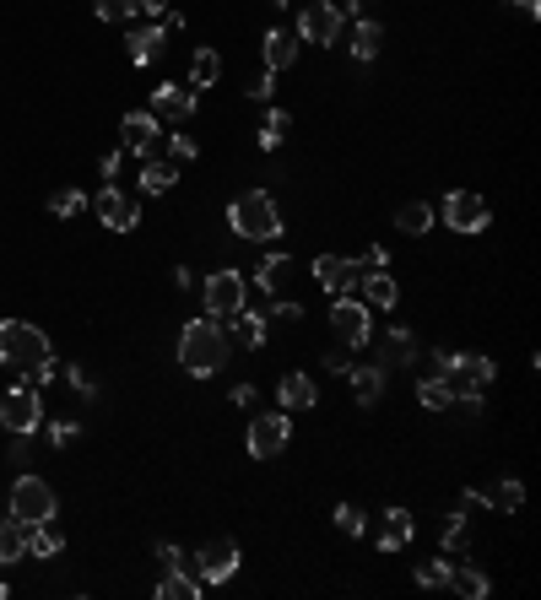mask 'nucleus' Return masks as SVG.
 Wrapping results in <instances>:
<instances>
[{"label":"nucleus","mask_w":541,"mask_h":600,"mask_svg":"<svg viewBox=\"0 0 541 600\" xmlns=\"http://www.w3.org/2000/svg\"><path fill=\"white\" fill-rule=\"evenodd\" d=\"M417 536V519L401 509V503H395V509H385L379 514V530H374V541H379V552H401L406 541Z\"/></svg>","instance_id":"17"},{"label":"nucleus","mask_w":541,"mask_h":600,"mask_svg":"<svg viewBox=\"0 0 541 600\" xmlns=\"http://www.w3.org/2000/svg\"><path fill=\"white\" fill-rule=\"evenodd\" d=\"M92 211H98V222H103V228H114V233H136V222H141V206L130 195H120L114 184L92 195Z\"/></svg>","instance_id":"13"},{"label":"nucleus","mask_w":541,"mask_h":600,"mask_svg":"<svg viewBox=\"0 0 541 600\" xmlns=\"http://www.w3.org/2000/svg\"><path fill=\"white\" fill-rule=\"evenodd\" d=\"M233 357V336L222 330V319H190V325L179 330V363L184 373H195V379H211V373H222Z\"/></svg>","instance_id":"2"},{"label":"nucleus","mask_w":541,"mask_h":600,"mask_svg":"<svg viewBox=\"0 0 541 600\" xmlns=\"http://www.w3.org/2000/svg\"><path fill=\"white\" fill-rule=\"evenodd\" d=\"M347 11L352 17H374V0H347Z\"/></svg>","instance_id":"51"},{"label":"nucleus","mask_w":541,"mask_h":600,"mask_svg":"<svg viewBox=\"0 0 541 600\" xmlns=\"http://www.w3.org/2000/svg\"><path fill=\"white\" fill-rule=\"evenodd\" d=\"M168 163H174V168L195 163V141L190 136H168Z\"/></svg>","instance_id":"42"},{"label":"nucleus","mask_w":541,"mask_h":600,"mask_svg":"<svg viewBox=\"0 0 541 600\" xmlns=\"http://www.w3.org/2000/svg\"><path fill=\"white\" fill-rule=\"evenodd\" d=\"M152 114L157 119H190L195 114V87H179V82L152 87Z\"/></svg>","instance_id":"18"},{"label":"nucleus","mask_w":541,"mask_h":600,"mask_svg":"<svg viewBox=\"0 0 541 600\" xmlns=\"http://www.w3.org/2000/svg\"><path fill=\"white\" fill-rule=\"evenodd\" d=\"M422 590H450V563H417Z\"/></svg>","instance_id":"41"},{"label":"nucleus","mask_w":541,"mask_h":600,"mask_svg":"<svg viewBox=\"0 0 541 600\" xmlns=\"http://www.w3.org/2000/svg\"><path fill=\"white\" fill-rule=\"evenodd\" d=\"M103 179H109V184L120 179V152H109V157H103Z\"/></svg>","instance_id":"49"},{"label":"nucleus","mask_w":541,"mask_h":600,"mask_svg":"<svg viewBox=\"0 0 541 600\" xmlns=\"http://www.w3.org/2000/svg\"><path fill=\"white\" fill-rule=\"evenodd\" d=\"M55 509H60V498L44 476H17L11 482V519L17 525H44V519H55Z\"/></svg>","instance_id":"6"},{"label":"nucleus","mask_w":541,"mask_h":600,"mask_svg":"<svg viewBox=\"0 0 541 600\" xmlns=\"http://www.w3.org/2000/svg\"><path fill=\"white\" fill-rule=\"evenodd\" d=\"M22 552H28L22 525H17V519H0V563H22Z\"/></svg>","instance_id":"35"},{"label":"nucleus","mask_w":541,"mask_h":600,"mask_svg":"<svg viewBox=\"0 0 541 600\" xmlns=\"http://www.w3.org/2000/svg\"><path fill=\"white\" fill-rule=\"evenodd\" d=\"M92 11H98V22H130L136 17V0H92Z\"/></svg>","instance_id":"39"},{"label":"nucleus","mask_w":541,"mask_h":600,"mask_svg":"<svg viewBox=\"0 0 541 600\" xmlns=\"http://www.w3.org/2000/svg\"><path fill=\"white\" fill-rule=\"evenodd\" d=\"M341 33H347V11H341V6H331V0L303 6V17H298V38H303V44H336Z\"/></svg>","instance_id":"10"},{"label":"nucleus","mask_w":541,"mask_h":600,"mask_svg":"<svg viewBox=\"0 0 541 600\" xmlns=\"http://www.w3.org/2000/svg\"><path fill=\"white\" fill-rule=\"evenodd\" d=\"M228 336L239 341V346H249V352H260L266 346V314H255V309H239V314H228Z\"/></svg>","instance_id":"23"},{"label":"nucleus","mask_w":541,"mask_h":600,"mask_svg":"<svg viewBox=\"0 0 541 600\" xmlns=\"http://www.w3.org/2000/svg\"><path fill=\"white\" fill-rule=\"evenodd\" d=\"M271 314H276V319H293V325H298V319H303V303H298V298H276Z\"/></svg>","instance_id":"44"},{"label":"nucleus","mask_w":541,"mask_h":600,"mask_svg":"<svg viewBox=\"0 0 541 600\" xmlns=\"http://www.w3.org/2000/svg\"><path fill=\"white\" fill-rule=\"evenodd\" d=\"M38 422H44V400H38L33 379H17L0 390V428L17 433V438H33Z\"/></svg>","instance_id":"4"},{"label":"nucleus","mask_w":541,"mask_h":600,"mask_svg":"<svg viewBox=\"0 0 541 600\" xmlns=\"http://www.w3.org/2000/svg\"><path fill=\"white\" fill-rule=\"evenodd\" d=\"M514 6H520V11H525V17H531V22L541 17V0H514Z\"/></svg>","instance_id":"52"},{"label":"nucleus","mask_w":541,"mask_h":600,"mask_svg":"<svg viewBox=\"0 0 541 600\" xmlns=\"http://www.w3.org/2000/svg\"><path fill=\"white\" fill-rule=\"evenodd\" d=\"M82 206H87L82 190H55V195H49V217H76Z\"/></svg>","instance_id":"40"},{"label":"nucleus","mask_w":541,"mask_h":600,"mask_svg":"<svg viewBox=\"0 0 541 600\" xmlns=\"http://www.w3.org/2000/svg\"><path fill=\"white\" fill-rule=\"evenodd\" d=\"M417 400H422V411H450L455 406V384L444 379V373H428V379L417 384Z\"/></svg>","instance_id":"30"},{"label":"nucleus","mask_w":541,"mask_h":600,"mask_svg":"<svg viewBox=\"0 0 541 600\" xmlns=\"http://www.w3.org/2000/svg\"><path fill=\"white\" fill-rule=\"evenodd\" d=\"M433 222H439V211H433L428 200H406V206L395 211V228H401V233H412V238H422V233L433 228Z\"/></svg>","instance_id":"26"},{"label":"nucleus","mask_w":541,"mask_h":600,"mask_svg":"<svg viewBox=\"0 0 541 600\" xmlns=\"http://www.w3.org/2000/svg\"><path fill=\"white\" fill-rule=\"evenodd\" d=\"M120 141H125V152H157V141H163V119H157L152 109H130L120 119Z\"/></svg>","instance_id":"14"},{"label":"nucleus","mask_w":541,"mask_h":600,"mask_svg":"<svg viewBox=\"0 0 541 600\" xmlns=\"http://www.w3.org/2000/svg\"><path fill=\"white\" fill-rule=\"evenodd\" d=\"M228 228L249 238V244H271V238H282V211H276V200L266 190H244L228 206Z\"/></svg>","instance_id":"3"},{"label":"nucleus","mask_w":541,"mask_h":600,"mask_svg":"<svg viewBox=\"0 0 541 600\" xmlns=\"http://www.w3.org/2000/svg\"><path fill=\"white\" fill-rule=\"evenodd\" d=\"M412 357H417L412 330H390V336L379 341V368H401V363H412Z\"/></svg>","instance_id":"29"},{"label":"nucleus","mask_w":541,"mask_h":600,"mask_svg":"<svg viewBox=\"0 0 541 600\" xmlns=\"http://www.w3.org/2000/svg\"><path fill=\"white\" fill-rule=\"evenodd\" d=\"M0 363L11 373H28L33 384L55 379V352H49V336L28 319H0Z\"/></svg>","instance_id":"1"},{"label":"nucleus","mask_w":541,"mask_h":600,"mask_svg":"<svg viewBox=\"0 0 541 600\" xmlns=\"http://www.w3.org/2000/svg\"><path fill=\"white\" fill-rule=\"evenodd\" d=\"M358 276H363V265L347 260V255H320V260H314V282L331 292V298L352 292V287H358Z\"/></svg>","instance_id":"16"},{"label":"nucleus","mask_w":541,"mask_h":600,"mask_svg":"<svg viewBox=\"0 0 541 600\" xmlns=\"http://www.w3.org/2000/svg\"><path fill=\"white\" fill-rule=\"evenodd\" d=\"M347 352H352V346H336V352H325V368H331V373H347V368H352Z\"/></svg>","instance_id":"47"},{"label":"nucleus","mask_w":541,"mask_h":600,"mask_svg":"<svg viewBox=\"0 0 541 600\" xmlns=\"http://www.w3.org/2000/svg\"><path fill=\"white\" fill-rule=\"evenodd\" d=\"M433 373H444V379L455 384V395L460 390H487L493 384V357H477V352H455V346H439L433 352Z\"/></svg>","instance_id":"5"},{"label":"nucleus","mask_w":541,"mask_h":600,"mask_svg":"<svg viewBox=\"0 0 541 600\" xmlns=\"http://www.w3.org/2000/svg\"><path fill=\"white\" fill-rule=\"evenodd\" d=\"M76 438H82V428H76V422H55V428H49V444H55V449H71Z\"/></svg>","instance_id":"43"},{"label":"nucleus","mask_w":541,"mask_h":600,"mask_svg":"<svg viewBox=\"0 0 541 600\" xmlns=\"http://www.w3.org/2000/svg\"><path fill=\"white\" fill-rule=\"evenodd\" d=\"M525 503V487L514 482V476H498V487L487 492V509H498V514H514Z\"/></svg>","instance_id":"34"},{"label":"nucleus","mask_w":541,"mask_h":600,"mask_svg":"<svg viewBox=\"0 0 541 600\" xmlns=\"http://www.w3.org/2000/svg\"><path fill=\"white\" fill-rule=\"evenodd\" d=\"M347 384L352 395H358V406H379V395H385V368H347Z\"/></svg>","instance_id":"24"},{"label":"nucleus","mask_w":541,"mask_h":600,"mask_svg":"<svg viewBox=\"0 0 541 600\" xmlns=\"http://www.w3.org/2000/svg\"><path fill=\"white\" fill-rule=\"evenodd\" d=\"M293 60H298L293 33H287V28H271V33H266V71H293Z\"/></svg>","instance_id":"27"},{"label":"nucleus","mask_w":541,"mask_h":600,"mask_svg":"<svg viewBox=\"0 0 541 600\" xmlns=\"http://www.w3.org/2000/svg\"><path fill=\"white\" fill-rule=\"evenodd\" d=\"M450 590L466 595V600H482L487 590H493V584H487V573H482L477 563H460V568L450 563Z\"/></svg>","instance_id":"31"},{"label":"nucleus","mask_w":541,"mask_h":600,"mask_svg":"<svg viewBox=\"0 0 541 600\" xmlns=\"http://www.w3.org/2000/svg\"><path fill=\"white\" fill-rule=\"evenodd\" d=\"M358 282H363V303H368V309H395V303H401V287H395V276L385 271V265H374L368 276H358Z\"/></svg>","instance_id":"19"},{"label":"nucleus","mask_w":541,"mask_h":600,"mask_svg":"<svg viewBox=\"0 0 541 600\" xmlns=\"http://www.w3.org/2000/svg\"><path fill=\"white\" fill-rule=\"evenodd\" d=\"M201 595L206 584L190 568H163V579H157V600H201Z\"/></svg>","instance_id":"22"},{"label":"nucleus","mask_w":541,"mask_h":600,"mask_svg":"<svg viewBox=\"0 0 541 600\" xmlns=\"http://www.w3.org/2000/svg\"><path fill=\"white\" fill-rule=\"evenodd\" d=\"M163 49H168V28H163V22H147V28L130 33V60H136V65L163 60Z\"/></svg>","instance_id":"21"},{"label":"nucleus","mask_w":541,"mask_h":600,"mask_svg":"<svg viewBox=\"0 0 541 600\" xmlns=\"http://www.w3.org/2000/svg\"><path fill=\"white\" fill-rule=\"evenodd\" d=\"M244 298H249V287H244V276L233 271V265L211 271V276H206V287H201V303H206V314H211V319L239 314V309H244Z\"/></svg>","instance_id":"8"},{"label":"nucleus","mask_w":541,"mask_h":600,"mask_svg":"<svg viewBox=\"0 0 541 600\" xmlns=\"http://www.w3.org/2000/svg\"><path fill=\"white\" fill-rule=\"evenodd\" d=\"M136 6H141V11H147V17H157V22H163V11H168V0H136Z\"/></svg>","instance_id":"50"},{"label":"nucleus","mask_w":541,"mask_h":600,"mask_svg":"<svg viewBox=\"0 0 541 600\" xmlns=\"http://www.w3.org/2000/svg\"><path fill=\"white\" fill-rule=\"evenodd\" d=\"M287 130H293V114H287V109H271L266 125H260V146H266V152H276V146L287 141Z\"/></svg>","instance_id":"37"},{"label":"nucleus","mask_w":541,"mask_h":600,"mask_svg":"<svg viewBox=\"0 0 541 600\" xmlns=\"http://www.w3.org/2000/svg\"><path fill=\"white\" fill-rule=\"evenodd\" d=\"M255 395H260L255 384H239V390H233V406H255Z\"/></svg>","instance_id":"48"},{"label":"nucleus","mask_w":541,"mask_h":600,"mask_svg":"<svg viewBox=\"0 0 541 600\" xmlns=\"http://www.w3.org/2000/svg\"><path fill=\"white\" fill-rule=\"evenodd\" d=\"M255 287L266 292V298H298V271H293V255H282V249H276V255H266L260 260V271H255Z\"/></svg>","instance_id":"15"},{"label":"nucleus","mask_w":541,"mask_h":600,"mask_svg":"<svg viewBox=\"0 0 541 600\" xmlns=\"http://www.w3.org/2000/svg\"><path fill=\"white\" fill-rule=\"evenodd\" d=\"M331 330L341 336V346H368V336H374V309L368 303H352L347 292L331 303Z\"/></svg>","instance_id":"11"},{"label":"nucleus","mask_w":541,"mask_h":600,"mask_svg":"<svg viewBox=\"0 0 541 600\" xmlns=\"http://www.w3.org/2000/svg\"><path fill=\"white\" fill-rule=\"evenodd\" d=\"M22 536H28L33 557H60L65 552V536L55 530V519H44V525H22Z\"/></svg>","instance_id":"28"},{"label":"nucleus","mask_w":541,"mask_h":600,"mask_svg":"<svg viewBox=\"0 0 541 600\" xmlns=\"http://www.w3.org/2000/svg\"><path fill=\"white\" fill-rule=\"evenodd\" d=\"M239 563H244V552H239V541H233V536H211L201 552L190 557L195 579H201L206 590H211V584H228L233 573H239Z\"/></svg>","instance_id":"7"},{"label":"nucleus","mask_w":541,"mask_h":600,"mask_svg":"<svg viewBox=\"0 0 541 600\" xmlns=\"http://www.w3.org/2000/svg\"><path fill=\"white\" fill-rule=\"evenodd\" d=\"M287 444H293V422H287V411H266V417L249 422V438H244L249 460H276Z\"/></svg>","instance_id":"9"},{"label":"nucleus","mask_w":541,"mask_h":600,"mask_svg":"<svg viewBox=\"0 0 541 600\" xmlns=\"http://www.w3.org/2000/svg\"><path fill=\"white\" fill-rule=\"evenodd\" d=\"M174 184H179L174 163H147V168H141V190H147V195H163V190H174Z\"/></svg>","instance_id":"36"},{"label":"nucleus","mask_w":541,"mask_h":600,"mask_svg":"<svg viewBox=\"0 0 541 600\" xmlns=\"http://www.w3.org/2000/svg\"><path fill=\"white\" fill-rule=\"evenodd\" d=\"M0 600H6V584H0Z\"/></svg>","instance_id":"53"},{"label":"nucleus","mask_w":541,"mask_h":600,"mask_svg":"<svg viewBox=\"0 0 541 600\" xmlns=\"http://www.w3.org/2000/svg\"><path fill=\"white\" fill-rule=\"evenodd\" d=\"M439 217L450 222L455 233H482L487 222H493V211H487V200H482V195H471V190H450V195H444V206H439Z\"/></svg>","instance_id":"12"},{"label":"nucleus","mask_w":541,"mask_h":600,"mask_svg":"<svg viewBox=\"0 0 541 600\" xmlns=\"http://www.w3.org/2000/svg\"><path fill=\"white\" fill-rule=\"evenodd\" d=\"M217 76H222V55H217V49H195L190 87H217Z\"/></svg>","instance_id":"33"},{"label":"nucleus","mask_w":541,"mask_h":600,"mask_svg":"<svg viewBox=\"0 0 541 600\" xmlns=\"http://www.w3.org/2000/svg\"><path fill=\"white\" fill-rule=\"evenodd\" d=\"M157 557H163V568H190V557H184L179 546H168V541L157 546Z\"/></svg>","instance_id":"45"},{"label":"nucleus","mask_w":541,"mask_h":600,"mask_svg":"<svg viewBox=\"0 0 541 600\" xmlns=\"http://www.w3.org/2000/svg\"><path fill=\"white\" fill-rule=\"evenodd\" d=\"M271 76H276V71H260L255 82H249V98H255V103H266V98H271Z\"/></svg>","instance_id":"46"},{"label":"nucleus","mask_w":541,"mask_h":600,"mask_svg":"<svg viewBox=\"0 0 541 600\" xmlns=\"http://www.w3.org/2000/svg\"><path fill=\"white\" fill-rule=\"evenodd\" d=\"M276 400H282V411H309L320 390H314L309 373H282V384H276Z\"/></svg>","instance_id":"20"},{"label":"nucleus","mask_w":541,"mask_h":600,"mask_svg":"<svg viewBox=\"0 0 541 600\" xmlns=\"http://www.w3.org/2000/svg\"><path fill=\"white\" fill-rule=\"evenodd\" d=\"M379 44H385V28H379V17H358V28H352V60H379Z\"/></svg>","instance_id":"25"},{"label":"nucleus","mask_w":541,"mask_h":600,"mask_svg":"<svg viewBox=\"0 0 541 600\" xmlns=\"http://www.w3.org/2000/svg\"><path fill=\"white\" fill-rule=\"evenodd\" d=\"M336 530H341V536H363L368 514L358 509V503H336Z\"/></svg>","instance_id":"38"},{"label":"nucleus","mask_w":541,"mask_h":600,"mask_svg":"<svg viewBox=\"0 0 541 600\" xmlns=\"http://www.w3.org/2000/svg\"><path fill=\"white\" fill-rule=\"evenodd\" d=\"M439 546H444V552H466V546H471V519H466V509L444 514V525H439Z\"/></svg>","instance_id":"32"}]
</instances>
